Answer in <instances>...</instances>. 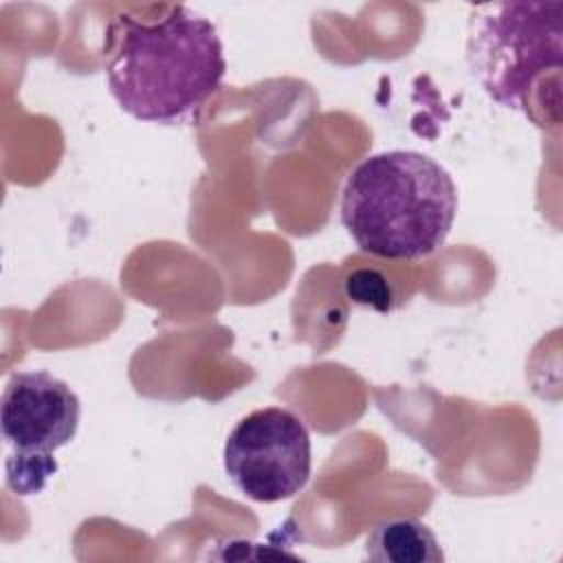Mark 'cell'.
I'll use <instances>...</instances> for the list:
<instances>
[{"label": "cell", "mask_w": 563, "mask_h": 563, "mask_svg": "<svg viewBox=\"0 0 563 563\" xmlns=\"http://www.w3.org/2000/svg\"><path fill=\"white\" fill-rule=\"evenodd\" d=\"M77 394L48 372H18L0 398V429L13 457L53 460L79 427Z\"/></svg>", "instance_id": "5"}, {"label": "cell", "mask_w": 563, "mask_h": 563, "mask_svg": "<svg viewBox=\"0 0 563 563\" xmlns=\"http://www.w3.org/2000/svg\"><path fill=\"white\" fill-rule=\"evenodd\" d=\"M347 295L358 301L374 306L376 310H389V288L385 286L383 275L376 271H356L347 277Z\"/></svg>", "instance_id": "7"}, {"label": "cell", "mask_w": 563, "mask_h": 563, "mask_svg": "<svg viewBox=\"0 0 563 563\" xmlns=\"http://www.w3.org/2000/svg\"><path fill=\"white\" fill-rule=\"evenodd\" d=\"M222 462L244 497L260 504L290 499L308 484L312 468L308 427L290 409H255L227 435Z\"/></svg>", "instance_id": "4"}, {"label": "cell", "mask_w": 563, "mask_h": 563, "mask_svg": "<svg viewBox=\"0 0 563 563\" xmlns=\"http://www.w3.org/2000/svg\"><path fill=\"white\" fill-rule=\"evenodd\" d=\"M110 33L108 86L121 110L139 121H185L227 73L218 29L189 7H169L156 22L119 15Z\"/></svg>", "instance_id": "1"}, {"label": "cell", "mask_w": 563, "mask_h": 563, "mask_svg": "<svg viewBox=\"0 0 563 563\" xmlns=\"http://www.w3.org/2000/svg\"><path fill=\"white\" fill-rule=\"evenodd\" d=\"M365 556L378 563H440L444 554L431 528L413 517L378 521L365 539Z\"/></svg>", "instance_id": "6"}, {"label": "cell", "mask_w": 563, "mask_h": 563, "mask_svg": "<svg viewBox=\"0 0 563 563\" xmlns=\"http://www.w3.org/2000/svg\"><path fill=\"white\" fill-rule=\"evenodd\" d=\"M561 53L563 2H493L471 13V73L504 108H519L534 79L561 66Z\"/></svg>", "instance_id": "3"}, {"label": "cell", "mask_w": 563, "mask_h": 563, "mask_svg": "<svg viewBox=\"0 0 563 563\" xmlns=\"http://www.w3.org/2000/svg\"><path fill=\"white\" fill-rule=\"evenodd\" d=\"M457 187L431 156L389 150L358 163L341 191V222L361 251L383 260L435 253L455 220Z\"/></svg>", "instance_id": "2"}]
</instances>
